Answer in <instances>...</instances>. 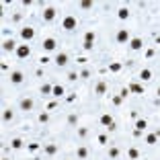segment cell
<instances>
[{
	"mask_svg": "<svg viewBox=\"0 0 160 160\" xmlns=\"http://www.w3.org/2000/svg\"><path fill=\"white\" fill-rule=\"evenodd\" d=\"M82 47H84L86 51H91L92 47H94V43H91V41H84V43H82Z\"/></svg>",
	"mask_w": 160,
	"mask_h": 160,
	"instance_id": "obj_32",
	"label": "cell"
},
{
	"mask_svg": "<svg viewBox=\"0 0 160 160\" xmlns=\"http://www.w3.org/2000/svg\"><path fill=\"white\" fill-rule=\"evenodd\" d=\"M76 62H78V64H86V62H88V60H86V57H84V56H80L78 60H76Z\"/></svg>",
	"mask_w": 160,
	"mask_h": 160,
	"instance_id": "obj_41",
	"label": "cell"
},
{
	"mask_svg": "<svg viewBox=\"0 0 160 160\" xmlns=\"http://www.w3.org/2000/svg\"><path fill=\"white\" fill-rule=\"evenodd\" d=\"M56 64L60 66V68H64V66L68 64V56H66V54H57L56 56Z\"/></svg>",
	"mask_w": 160,
	"mask_h": 160,
	"instance_id": "obj_12",
	"label": "cell"
},
{
	"mask_svg": "<svg viewBox=\"0 0 160 160\" xmlns=\"http://www.w3.org/2000/svg\"><path fill=\"white\" fill-rule=\"evenodd\" d=\"M19 107H21V111H31V109H33V101H31V99H23Z\"/></svg>",
	"mask_w": 160,
	"mask_h": 160,
	"instance_id": "obj_13",
	"label": "cell"
},
{
	"mask_svg": "<svg viewBox=\"0 0 160 160\" xmlns=\"http://www.w3.org/2000/svg\"><path fill=\"white\" fill-rule=\"evenodd\" d=\"M117 17H119L121 21H125V19H129V11L123 6V8H119V11H117Z\"/></svg>",
	"mask_w": 160,
	"mask_h": 160,
	"instance_id": "obj_17",
	"label": "cell"
},
{
	"mask_svg": "<svg viewBox=\"0 0 160 160\" xmlns=\"http://www.w3.org/2000/svg\"><path fill=\"white\" fill-rule=\"evenodd\" d=\"M66 101H68V103H74V101H76V94H68Z\"/></svg>",
	"mask_w": 160,
	"mask_h": 160,
	"instance_id": "obj_39",
	"label": "cell"
},
{
	"mask_svg": "<svg viewBox=\"0 0 160 160\" xmlns=\"http://www.w3.org/2000/svg\"><path fill=\"white\" fill-rule=\"evenodd\" d=\"M129 115H131V119H140V115H137V111H131Z\"/></svg>",
	"mask_w": 160,
	"mask_h": 160,
	"instance_id": "obj_46",
	"label": "cell"
},
{
	"mask_svg": "<svg viewBox=\"0 0 160 160\" xmlns=\"http://www.w3.org/2000/svg\"><path fill=\"white\" fill-rule=\"evenodd\" d=\"M154 56V49H152V47H150V49H146V57H152Z\"/></svg>",
	"mask_w": 160,
	"mask_h": 160,
	"instance_id": "obj_42",
	"label": "cell"
},
{
	"mask_svg": "<svg viewBox=\"0 0 160 160\" xmlns=\"http://www.w3.org/2000/svg\"><path fill=\"white\" fill-rule=\"evenodd\" d=\"M17 41L14 39H4V43H2V49L4 51H17Z\"/></svg>",
	"mask_w": 160,
	"mask_h": 160,
	"instance_id": "obj_8",
	"label": "cell"
},
{
	"mask_svg": "<svg viewBox=\"0 0 160 160\" xmlns=\"http://www.w3.org/2000/svg\"><path fill=\"white\" fill-rule=\"evenodd\" d=\"M56 107H57V103H56V101H51V103H47V109H56Z\"/></svg>",
	"mask_w": 160,
	"mask_h": 160,
	"instance_id": "obj_43",
	"label": "cell"
},
{
	"mask_svg": "<svg viewBox=\"0 0 160 160\" xmlns=\"http://www.w3.org/2000/svg\"><path fill=\"white\" fill-rule=\"evenodd\" d=\"M51 92H54V84H43V86H41V94H43V97H45V94H51Z\"/></svg>",
	"mask_w": 160,
	"mask_h": 160,
	"instance_id": "obj_20",
	"label": "cell"
},
{
	"mask_svg": "<svg viewBox=\"0 0 160 160\" xmlns=\"http://www.w3.org/2000/svg\"><path fill=\"white\" fill-rule=\"evenodd\" d=\"M127 156H129V158H131V160H136L137 156H140V152H137L136 148H129V150H127Z\"/></svg>",
	"mask_w": 160,
	"mask_h": 160,
	"instance_id": "obj_26",
	"label": "cell"
},
{
	"mask_svg": "<svg viewBox=\"0 0 160 160\" xmlns=\"http://www.w3.org/2000/svg\"><path fill=\"white\" fill-rule=\"evenodd\" d=\"M12 119V109H4V113H2V121H11Z\"/></svg>",
	"mask_w": 160,
	"mask_h": 160,
	"instance_id": "obj_23",
	"label": "cell"
},
{
	"mask_svg": "<svg viewBox=\"0 0 160 160\" xmlns=\"http://www.w3.org/2000/svg\"><path fill=\"white\" fill-rule=\"evenodd\" d=\"M84 41H91V43H94V31H86V33H84Z\"/></svg>",
	"mask_w": 160,
	"mask_h": 160,
	"instance_id": "obj_27",
	"label": "cell"
},
{
	"mask_svg": "<svg viewBox=\"0 0 160 160\" xmlns=\"http://www.w3.org/2000/svg\"><path fill=\"white\" fill-rule=\"evenodd\" d=\"M127 94H131V92H129V88H121L119 97H121V99H127Z\"/></svg>",
	"mask_w": 160,
	"mask_h": 160,
	"instance_id": "obj_33",
	"label": "cell"
},
{
	"mask_svg": "<svg viewBox=\"0 0 160 160\" xmlns=\"http://www.w3.org/2000/svg\"><path fill=\"white\" fill-rule=\"evenodd\" d=\"M14 54H17V57H19V60H27V57L31 56V47H29V43H25V45H19Z\"/></svg>",
	"mask_w": 160,
	"mask_h": 160,
	"instance_id": "obj_2",
	"label": "cell"
},
{
	"mask_svg": "<svg viewBox=\"0 0 160 160\" xmlns=\"http://www.w3.org/2000/svg\"><path fill=\"white\" fill-rule=\"evenodd\" d=\"M119 156V148H111L109 150V158H117Z\"/></svg>",
	"mask_w": 160,
	"mask_h": 160,
	"instance_id": "obj_31",
	"label": "cell"
},
{
	"mask_svg": "<svg viewBox=\"0 0 160 160\" xmlns=\"http://www.w3.org/2000/svg\"><path fill=\"white\" fill-rule=\"evenodd\" d=\"M156 92H158V99H160V86H158V91H156Z\"/></svg>",
	"mask_w": 160,
	"mask_h": 160,
	"instance_id": "obj_48",
	"label": "cell"
},
{
	"mask_svg": "<svg viewBox=\"0 0 160 160\" xmlns=\"http://www.w3.org/2000/svg\"><path fill=\"white\" fill-rule=\"evenodd\" d=\"M80 8L88 11V8H92V2H91V0H82V2H80Z\"/></svg>",
	"mask_w": 160,
	"mask_h": 160,
	"instance_id": "obj_28",
	"label": "cell"
},
{
	"mask_svg": "<svg viewBox=\"0 0 160 160\" xmlns=\"http://www.w3.org/2000/svg\"><path fill=\"white\" fill-rule=\"evenodd\" d=\"M11 82L12 84H21V82H23V72H21V70H12L11 72Z\"/></svg>",
	"mask_w": 160,
	"mask_h": 160,
	"instance_id": "obj_10",
	"label": "cell"
},
{
	"mask_svg": "<svg viewBox=\"0 0 160 160\" xmlns=\"http://www.w3.org/2000/svg\"><path fill=\"white\" fill-rule=\"evenodd\" d=\"M115 39H117V43H129V31L127 29H119L117 31V35H115Z\"/></svg>",
	"mask_w": 160,
	"mask_h": 160,
	"instance_id": "obj_5",
	"label": "cell"
},
{
	"mask_svg": "<svg viewBox=\"0 0 160 160\" xmlns=\"http://www.w3.org/2000/svg\"><path fill=\"white\" fill-rule=\"evenodd\" d=\"M56 152H57V146H56V144H47V146H45V154H49V156H54Z\"/></svg>",
	"mask_w": 160,
	"mask_h": 160,
	"instance_id": "obj_21",
	"label": "cell"
},
{
	"mask_svg": "<svg viewBox=\"0 0 160 160\" xmlns=\"http://www.w3.org/2000/svg\"><path fill=\"white\" fill-rule=\"evenodd\" d=\"M99 144H107V136H99Z\"/></svg>",
	"mask_w": 160,
	"mask_h": 160,
	"instance_id": "obj_45",
	"label": "cell"
},
{
	"mask_svg": "<svg viewBox=\"0 0 160 160\" xmlns=\"http://www.w3.org/2000/svg\"><path fill=\"white\" fill-rule=\"evenodd\" d=\"M156 43H158V45H160V35H158V37H156Z\"/></svg>",
	"mask_w": 160,
	"mask_h": 160,
	"instance_id": "obj_47",
	"label": "cell"
},
{
	"mask_svg": "<svg viewBox=\"0 0 160 160\" xmlns=\"http://www.w3.org/2000/svg\"><path fill=\"white\" fill-rule=\"evenodd\" d=\"M121 68H123V66H121L119 62H111V64H109V72H113V74L121 72Z\"/></svg>",
	"mask_w": 160,
	"mask_h": 160,
	"instance_id": "obj_16",
	"label": "cell"
},
{
	"mask_svg": "<svg viewBox=\"0 0 160 160\" xmlns=\"http://www.w3.org/2000/svg\"><path fill=\"white\" fill-rule=\"evenodd\" d=\"M101 123H103L107 129H111V131L115 129V119H113L109 113H103V115H101Z\"/></svg>",
	"mask_w": 160,
	"mask_h": 160,
	"instance_id": "obj_4",
	"label": "cell"
},
{
	"mask_svg": "<svg viewBox=\"0 0 160 160\" xmlns=\"http://www.w3.org/2000/svg\"><path fill=\"white\" fill-rule=\"evenodd\" d=\"M121 101H123L121 97H113V99H111V103H113V105H121Z\"/></svg>",
	"mask_w": 160,
	"mask_h": 160,
	"instance_id": "obj_37",
	"label": "cell"
},
{
	"mask_svg": "<svg viewBox=\"0 0 160 160\" xmlns=\"http://www.w3.org/2000/svg\"><path fill=\"white\" fill-rule=\"evenodd\" d=\"M156 142H158V137L154 136V134H150V136H146V144H148V146H154Z\"/></svg>",
	"mask_w": 160,
	"mask_h": 160,
	"instance_id": "obj_24",
	"label": "cell"
},
{
	"mask_svg": "<svg viewBox=\"0 0 160 160\" xmlns=\"http://www.w3.org/2000/svg\"><path fill=\"white\" fill-rule=\"evenodd\" d=\"M54 19H56V8H54V6H47L45 11H43V21L49 23V21H54Z\"/></svg>",
	"mask_w": 160,
	"mask_h": 160,
	"instance_id": "obj_6",
	"label": "cell"
},
{
	"mask_svg": "<svg viewBox=\"0 0 160 160\" xmlns=\"http://www.w3.org/2000/svg\"><path fill=\"white\" fill-rule=\"evenodd\" d=\"M76 27H78V19H76V17H72V14L64 17V21H62V29H66V31H74Z\"/></svg>",
	"mask_w": 160,
	"mask_h": 160,
	"instance_id": "obj_1",
	"label": "cell"
},
{
	"mask_svg": "<svg viewBox=\"0 0 160 160\" xmlns=\"http://www.w3.org/2000/svg\"><path fill=\"white\" fill-rule=\"evenodd\" d=\"M68 80H72V82H74V80H78V74H76V72H70V74H68Z\"/></svg>",
	"mask_w": 160,
	"mask_h": 160,
	"instance_id": "obj_36",
	"label": "cell"
},
{
	"mask_svg": "<svg viewBox=\"0 0 160 160\" xmlns=\"http://www.w3.org/2000/svg\"><path fill=\"white\" fill-rule=\"evenodd\" d=\"M129 47H131L134 51H140V49L144 47V41H142L140 37H131V39H129Z\"/></svg>",
	"mask_w": 160,
	"mask_h": 160,
	"instance_id": "obj_9",
	"label": "cell"
},
{
	"mask_svg": "<svg viewBox=\"0 0 160 160\" xmlns=\"http://www.w3.org/2000/svg\"><path fill=\"white\" fill-rule=\"evenodd\" d=\"M146 127H148V121H146V119H136V129L144 131Z\"/></svg>",
	"mask_w": 160,
	"mask_h": 160,
	"instance_id": "obj_18",
	"label": "cell"
},
{
	"mask_svg": "<svg viewBox=\"0 0 160 160\" xmlns=\"http://www.w3.org/2000/svg\"><path fill=\"white\" fill-rule=\"evenodd\" d=\"M51 97H64V86L62 84H54V92H51Z\"/></svg>",
	"mask_w": 160,
	"mask_h": 160,
	"instance_id": "obj_15",
	"label": "cell"
},
{
	"mask_svg": "<svg viewBox=\"0 0 160 160\" xmlns=\"http://www.w3.org/2000/svg\"><path fill=\"white\" fill-rule=\"evenodd\" d=\"M37 119H39V123H47V121H49V115H47V113H39Z\"/></svg>",
	"mask_w": 160,
	"mask_h": 160,
	"instance_id": "obj_30",
	"label": "cell"
},
{
	"mask_svg": "<svg viewBox=\"0 0 160 160\" xmlns=\"http://www.w3.org/2000/svg\"><path fill=\"white\" fill-rule=\"evenodd\" d=\"M47 62H51V60H49V56H41V57H39V64H43V66H45Z\"/></svg>",
	"mask_w": 160,
	"mask_h": 160,
	"instance_id": "obj_34",
	"label": "cell"
},
{
	"mask_svg": "<svg viewBox=\"0 0 160 160\" xmlns=\"http://www.w3.org/2000/svg\"><path fill=\"white\" fill-rule=\"evenodd\" d=\"M86 134H88V129H86V127H80V129H78V136L80 137H84Z\"/></svg>",
	"mask_w": 160,
	"mask_h": 160,
	"instance_id": "obj_35",
	"label": "cell"
},
{
	"mask_svg": "<svg viewBox=\"0 0 160 160\" xmlns=\"http://www.w3.org/2000/svg\"><path fill=\"white\" fill-rule=\"evenodd\" d=\"M41 45H43L45 51H54L57 43H56V39H54V37H47V39H43V43H41Z\"/></svg>",
	"mask_w": 160,
	"mask_h": 160,
	"instance_id": "obj_7",
	"label": "cell"
},
{
	"mask_svg": "<svg viewBox=\"0 0 160 160\" xmlns=\"http://www.w3.org/2000/svg\"><path fill=\"white\" fill-rule=\"evenodd\" d=\"M21 21V14H12V23H19Z\"/></svg>",
	"mask_w": 160,
	"mask_h": 160,
	"instance_id": "obj_44",
	"label": "cell"
},
{
	"mask_svg": "<svg viewBox=\"0 0 160 160\" xmlns=\"http://www.w3.org/2000/svg\"><path fill=\"white\" fill-rule=\"evenodd\" d=\"M11 146H12L14 150L23 148V140H21V137H14V140H12V144H11Z\"/></svg>",
	"mask_w": 160,
	"mask_h": 160,
	"instance_id": "obj_25",
	"label": "cell"
},
{
	"mask_svg": "<svg viewBox=\"0 0 160 160\" xmlns=\"http://www.w3.org/2000/svg\"><path fill=\"white\" fill-rule=\"evenodd\" d=\"M33 37H35V29L33 27H23V29H21V39H23L25 43H29Z\"/></svg>",
	"mask_w": 160,
	"mask_h": 160,
	"instance_id": "obj_3",
	"label": "cell"
},
{
	"mask_svg": "<svg viewBox=\"0 0 160 160\" xmlns=\"http://www.w3.org/2000/svg\"><path fill=\"white\" fill-rule=\"evenodd\" d=\"M2 160H8V158H2Z\"/></svg>",
	"mask_w": 160,
	"mask_h": 160,
	"instance_id": "obj_49",
	"label": "cell"
},
{
	"mask_svg": "<svg viewBox=\"0 0 160 160\" xmlns=\"http://www.w3.org/2000/svg\"><path fill=\"white\" fill-rule=\"evenodd\" d=\"M88 76H91V72H88V70H84V72H80V78H88Z\"/></svg>",
	"mask_w": 160,
	"mask_h": 160,
	"instance_id": "obj_40",
	"label": "cell"
},
{
	"mask_svg": "<svg viewBox=\"0 0 160 160\" xmlns=\"http://www.w3.org/2000/svg\"><path fill=\"white\" fill-rule=\"evenodd\" d=\"M140 78H142V80H150V78H152V70L144 68L142 72H140Z\"/></svg>",
	"mask_w": 160,
	"mask_h": 160,
	"instance_id": "obj_19",
	"label": "cell"
},
{
	"mask_svg": "<svg viewBox=\"0 0 160 160\" xmlns=\"http://www.w3.org/2000/svg\"><path fill=\"white\" fill-rule=\"evenodd\" d=\"M68 123L70 125H76V123H78V115H74V113L68 115Z\"/></svg>",
	"mask_w": 160,
	"mask_h": 160,
	"instance_id": "obj_29",
	"label": "cell"
},
{
	"mask_svg": "<svg viewBox=\"0 0 160 160\" xmlns=\"http://www.w3.org/2000/svg\"><path fill=\"white\" fill-rule=\"evenodd\" d=\"M39 150V144H29V152H37Z\"/></svg>",
	"mask_w": 160,
	"mask_h": 160,
	"instance_id": "obj_38",
	"label": "cell"
},
{
	"mask_svg": "<svg viewBox=\"0 0 160 160\" xmlns=\"http://www.w3.org/2000/svg\"><path fill=\"white\" fill-rule=\"evenodd\" d=\"M94 92H97V94H105V92H107V82H103V80H101V82H97Z\"/></svg>",
	"mask_w": 160,
	"mask_h": 160,
	"instance_id": "obj_14",
	"label": "cell"
},
{
	"mask_svg": "<svg viewBox=\"0 0 160 160\" xmlns=\"http://www.w3.org/2000/svg\"><path fill=\"white\" fill-rule=\"evenodd\" d=\"M129 92H134V94H144V86L142 84H137V82H129Z\"/></svg>",
	"mask_w": 160,
	"mask_h": 160,
	"instance_id": "obj_11",
	"label": "cell"
},
{
	"mask_svg": "<svg viewBox=\"0 0 160 160\" xmlns=\"http://www.w3.org/2000/svg\"><path fill=\"white\" fill-rule=\"evenodd\" d=\"M76 154H78V158H80V160H84V158H86V156H88V150L84 148V146H80V148H78V152H76Z\"/></svg>",
	"mask_w": 160,
	"mask_h": 160,
	"instance_id": "obj_22",
	"label": "cell"
}]
</instances>
